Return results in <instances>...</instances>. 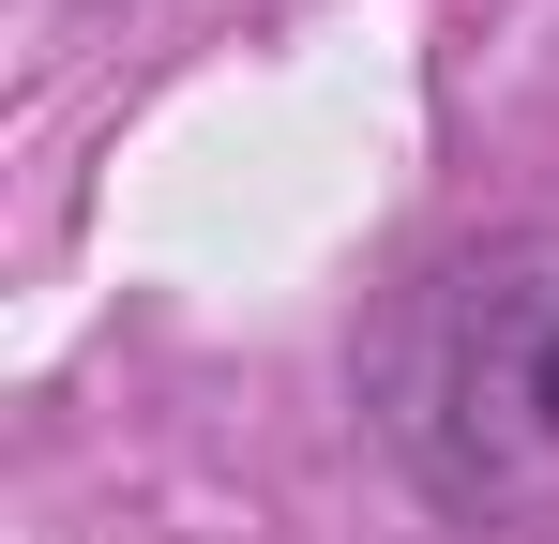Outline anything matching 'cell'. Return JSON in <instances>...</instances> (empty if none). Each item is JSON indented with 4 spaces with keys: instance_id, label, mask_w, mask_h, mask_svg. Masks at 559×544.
I'll list each match as a JSON object with an SVG mask.
<instances>
[{
    "instance_id": "obj_1",
    "label": "cell",
    "mask_w": 559,
    "mask_h": 544,
    "mask_svg": "<svg viewBox=\"0 0 559 544\" xmlns=\"http://www.w3.org/2000/svg\"><path fill=\"white\" fill-rule=\"evenodd\" d=\"M378 439L468 530L559 515V227L468 243L378 333Z\"/></svg>"
}]
</instances>
